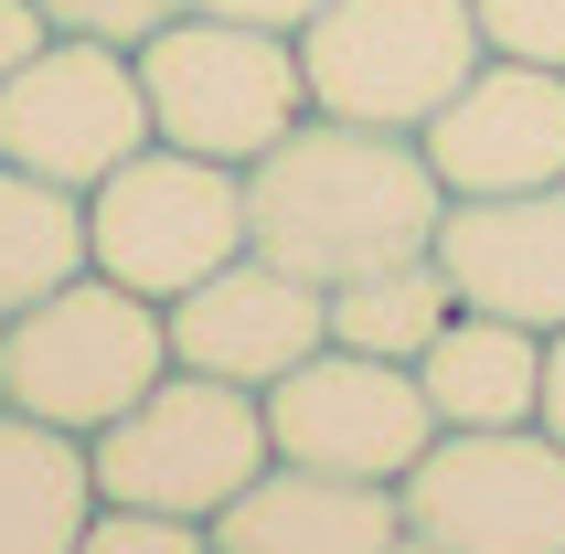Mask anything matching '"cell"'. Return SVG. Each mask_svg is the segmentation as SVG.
<instances>
[{
  "instance_id": "obj_1",
  "label": "cell",
  "mask_w": 565,
  "mask_h": 554,
  "mask_svg": "<svg viewBox=\"0 0 565 554\" xmlns=\"http://www.w3.org/2000/svg\"><path fill=\"white\" fill-rule=\"evenodd\" d=\"M438 224L448 182L406 128H352L310 107L267 160H246V246L310 288L374 277L395 256H438Z\"/></svg>"
},
{
  "instance_id": "obj_2",
  "label": "cell",
  "mask_w": 565,
  "mask_h": 554,
  "mask_svg": "<svg viewBox=\"0 0 565 554\" xmlns=\"http://www.w3.org/2000/svg\"><path fill=\"white\" fill-rule=\"evenodd\" d=\"M160 373H171L160 299H139L96 267L64 277L54 299H32L22 320H0V405H22L64 437H96L107 416H128Z\"/></svg>"
},
{
  "instance_id": "obj_3",
  "label": "cell",
  "mask_w": 565,
  "mask_h": 554,
  "mask_svg": "<svg viewBox=\"0 0 565 554\" xmlns=\"http://www.w3.org/2000/svg\"><path fill=\"white\" fill-rule=\"evenodd\" d=\"M139 96H150V139L203 160H267L288 128L310 118V75H299V32L214 22V11H171L139 43Z\"/></svg>"
},
{
  "instance_id": "obj_4",
  "label": "cell",
  "mask_w": 565,
  "mask_h": 554,
  "mask_svg": "<svg viewBox=\"0 0 565 554\" xmlns=\"http://www.w3.org/2000/svg\"><path fill=\"white\" fill-rule=\"evenodd\" d=\"M86 459H96V501L214 523L224 501L278 459V437H267V395L171 363L150 395L128 405V416H107V427L86 437Z\"/></svg>"
},
{
  "instance_id": "obj_5",
  "label": "cell",
  "mask_w": 565,
  "mask_h": 554,
  "mask_svg": "<svg viewBox=\"0 0 565 554\" xmlns=\"http://www.w3.org/2000/svg\"><path fill=\"white\" fill-rule=\"evenodd\" d=\"M480 11L470 0H331L299 32V75H310L320 118L352 128H427L448 96L480 75Z\"/></svg>"
},
{
  "instance_id": "obj_6",
  "label": "cell",
  "mask_w": 565,
  "mask_h": 554,
  "mask_svg": "<svg viewBox=\"0 0 565 554\" xmlns=\"http://www.w3.org/2000/svg\"><path fill=\"white\" fill-rule=\"evenodd\" d=\"M86 256H96V277L171 309L182 288H203L214 267L246 256V171L150 139L139 160H118L86 192Z\"/></svg>"
},
{
  "instance_id": "obj_7",
  "label": "cell",
  "mask_w": 565,
  "mask_h": 554,
  "mask_svg": "<svg viewBox=\"0 0 565 554\" xmlns=\"http://www.w3.org/2000/svg\"><path fill=\"white\" fill-rule=\"evenodd\" d=\"M406 533L438 554H565V437L544 427H438L395 480Z\"/></svg>"
},
{
  "instance_id": "obj_8",
  "label": "cell",
  "mask_w": 565,
  "mask_h": 554,
  "mask_svg": "<svg viewBox=\"0 0 565 554\" xmlns=\"http://www.w3.org/2000/svg\"><path fill=\"white\" fill-rule=\"evenodd\" d=\"M150 150V96H139V54L118 43H43L22 75H0V160L43 171L64 192H96L118 160Z\"/></svg>"
},
{
  "instance_id": "obj_9",
  "label": "cell",
  "mask_w": 565,
  "mask_h": 554,
  "mask_svg": "<svg viewBox=\"0 0 565 554\" xmlns=\"http://www.w3.org/2000/svg\"><path fill=\"white\" fill-rule=\"evenodd\" d=\"M267 437H278V459H299V469L406 480L416 448L438 437V416H427V395H416V363H384V352L320 341L299 373L267 384Z\"/></svg>"
},
{
  "instance_id": "obj_10",
  "label": "cell",
  "mask_w": 565,
  "mask_h": 554,
  "mask_svg": "<svg viewBox=\"0 0 565 554\" xmlns=\"http://www.w3.org/2000/svg\"><path fill=\"white\" fill-rule=\"evenodd\" d=\"M160 320H171V363L182 373H214V384L267 395L278 373H299L320 341H331V288H310V277H288L278 256L246 246L235 267H214L203 288H182Z\"/></svg>"
},
{
  "instance_id": "obj_11",
  "label": "cell",
  "mask_w": 565,
  "mask_h": 554,
  "mask_svg": "<svg viewBox=\"0 0 565 554\" xmlns=\"http://www.w3.org/2000/svg\"><path fill=\"white\" fill-rule=\"evenodd\" d=\"M416 150H427V171L448 182V203L565 182V75L555 64L480 54V75L416 128Z\"/></svg>"
},
{
  "instance_id": "obj_12",
  "label": "cell",
  "mask_w": 565,
  "mask_h": 554,
  "mask_svg": "<svg viewBox=\"0 0 565 554\" xmlns=\"http://www.w3.org/2000/svg\"><path fill=\"white\" fill-rule=\"evenodd\" d=\"M438 267L459 288V309H491V320H523V331H565V182L448 203Z\"/></svg>"
},
{
  "instance_id": "obj_13",
  "label": "cell",
  "mask_w": 565,
  "mask_h": 554,
  "mask_svg": "<svg viewBox=\"0 0 565 554\" xmlns=\"http://www.w3.org/2000/svg\"><path fill=\"white\" fill-rule=\"evenodd\" d=\"M395 533H406L395 480H342L299 459H267L214 512V554H384Z\"/></svg>"
},
{
  "instance_id": "obj_14",
  "label": "cell",
  "mask_w": 565,
  "mask_h": 554,
  "mask_svg": "<svg viewBox=\"0 0 565 554\" xmlns=\"http://www.w3.org/2000/svg\"><path fill=\"white\" fill-rule=\"evenodd\" d=\"M416 395L438 427H534L544 416V331L448 309V331L416 352Z\"/></svg>"
},
{
  "instance_id": "obj_15",
  "label": "cell",
  "mask_w": 565,
  "mask_h": 554,
  "mask_svg": "<svg viewBox=\"0 0 565 554\" xmlns=\"http://www.w3.org/2000/svg\"><path fill=\"white\" fill-rule=\"evenodd\" d=\"M96 512V459L86 437L43 427L22 405H0V554H75Z\"/></svg>"
},
{
  "instance_id": "obj_16",
  "label": "cell",
  "mask_w": 565,
  "mask_h": 554,
  "mask_svg": "<svg viewBox=\"0 0 565 554\" xmlns=\"http://www.w3.org/2000/svg\"><path fill=\"white\" fill-rule=\"evenodd\" d=\"M86 192L11 171L0 160V320H22L32 299H54L64 277H86Z\"/></svg>"
},
{
  "instance_id": "obj_17",
  "label": "cell",
  "mask_w": 565,
  "mask_h": 554,
  "mask_svg": "<svg viewBox=\"0 0 565 554\" xmlns=\"http://www.w3.org/2000/svg\"><path fill=\"white\" fill-rule=\"evenodd\" d=\"M448 309H459V288H448L438 256H395V267L342 277V288H331V341L384 352V363H416V352L448 331Z\"/></svg>"
},
{
  "instance_id": "obj_18",
  "label": "cell",
  "mask_w": 565,
  "mask_h": 554,
  "mask_svg": "<svg viewBox=\"0 0 565 554\" xmlns=\"http://www.w3.org/2000/svg\"><path fill=\"white\" fill-rule=\"evenodd\" d=\"M75 554H214V523H182V512H128V501H96Z\"/></svg>"
},
{
  "instance_id": "obj_19",
  "label": "cell",
  "mask_w": 565,
  "mask_h": 554,
  "mask_svg": "<svg viewBox=\"0 0 565 554\" xmlns=\"http://www.w3.org/2000/svg\"><path fill=\"white\" fill-rule=\"evenodd\" d=\"M43 11V32H64V43H118V54H139L182 0H32Z\"/></svg>"
},
{
  "instance_id": "obj_20",
  "label": "cell",
  "mask_w": 565,
  "mask_h": 554,
  "mask_svg": "<svg viewBox=\"0 0 565 554\" xmlns=\"http://www.w3.org/2000/svg\"><path fill=\"white\" fill-rule=\"evenodd\" d=\"M480 11V43L512 64H555L565 75V0H470Z\"/></svg>"
},
{
  "instance_id": "obj_21",
  "label": "cell",
  "mask_w": 565,
  "mask_h": 554,
  "mask_svg": "<svg viewBox=\"0 0 565 554\" xmlns=\"http://www.w3.org/2000/svg\"><path fill=\"white\" fill-rule=\"evenodd\" d=\"M182 11H214V22H256V32H310L331 0H182Z\"/></svg>"
},
{
  "instance_id": "obj_22",
  "label": "cell",
  "mask_w": 565,
  "mask_h": 554,
  "mask_svg": "<svg viewBox=\"0 0 565 554\" xmlns=\"http://www.w3.org/2000/svg\"><path fill=\"white\" fill-rule=\"evenodd\" d=\"M43 43H54V32H43V11H32V0H0V75H22Z\"/></svg>"
},
{
  "instance_id": "obj_23",
  "label": "cell",
  "mask_w": 565,
  "mask_h": 554,
  "mask_svg": "<svg viewBox=\"0 0 565 554\" xmlns=\"http://www.w3.org/2000/svg\"><path fill=\"white\" fill-rule=\"evenodd\" d=\"M544 437H565V331H544Z\"/></svg>"
},
{
  "instance_id": "obj_24",
  "label": "cell",
  "mask_w": 565,
  "mask_h": 554,
  "mask_svg": "<svg viewBox=\"0 0 565 554\" xmlns=\"http://www.w3.org/2000/svg\"><path fill=\"white\" fill-rule=\"evenodd\" d=\"M384 554H438V544H427V533H395V544H384Z\"/></svg>"
}]
</instances>
